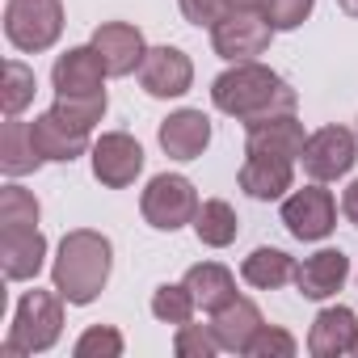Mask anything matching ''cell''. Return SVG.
<instances>
[{"instance_id": "1", "label": "cell", "mask_w": 358, "mask_h": 358, "mask_svg": "<svg viewBox=\"0 0 358 358\" xmlns=\"http://www.w3.org/2000/svg\"><path fill=\"white\" fill-rule=\"evenodd\" d=\"M211 101H215V110H224V114H232L249 127V122H262V118H274V114H291L295 110V89L278 72H270L253 59V64H232L224 76H215Z\"/></svg>"}, {"instance_id": "2", "label": "cell", "mask_w": 358, "mask_h": 358, "mask_svg": "<svg viewBox=\"0 0 358 358\" xmlns=\"http://www.w3.org/2000/svg\"><path fill=\"white\" fill-rule=\"evenodd\" d=\"M110 266H114V245L93 232V228H76L59 241V253H55V266H51V282L55 291L85 308L101 295V287L110 282Z\"/></svg>"}, {"instance_id": "3", "label": "cell", "mask_w": 358, "mask_h": 358, "mask_svg": "<svg viewBox=\"0 0 358 358\" xmlns=\"http://www.w3.org/2000/svg\"><path fill=\"white\" fill-rule=\"evenodd\" d=\"M139 211L143 220L156 228V232H177V228H186L194 224L199 215V194H194V182L182 173H160L148 182L143 199H139Z\"/></svg>"}, {"instance_id": "4", "label": "cell", "mask_w": 358, "mask_h": 358, "mask_svg": "<svg viewBox=\"0 0 358 358\" xmlns=\"http://www.w3.org/2000/svg\"><path fill=\"white\" fill-rule=\"evenodd\" d=\"M5 34L17 51H47L64 34V5L59 0H9L5 5Z\"/></svg>"}, {"instance_id": "5", "label": "cell", "mask_w": 358, "mask_h": 358, "mask_svg": "<svg viewBox=\"0 0 358 358\" xmlns=\"http://www.w3.org/2000/svg\"><path fill=\"white\" fill-rule=\"evenodd\" d=\"M64 333V295L55 291H26L22 303H17V316H13V341L26 350V354H43L59 341Z\"/></svg>"}, {"instance_id": "6", "label": "cell", "mask_w": 358, "mask_h": 358, "mask_svg": "<svg viewBox=\"0 0 358 358\" xmlns=\"http://www.w3.org/2000/svg\"><path fill=\"white\" fill-rule=\"evenodd\" d=\"M270 38H274V26L257 9H232L211 26L215 55H224L228 64H253L257 55L270 51Z\"/></svg>"}, {"instance_id": "7", "label": "cell", "mask_w": 358, "mask_h": 358, "mask_svg": "<svg viewBox=\"0 0 358 358\" xmlns=\"http://www.w3.org/2000/svg\"><path fill=\"white\" fill-rule=\"evenodd\" d=\"M299 160H303V173L312 182H337L358 160V139L345 127H320L316 135H308Z\"/></svg>"}, {"instance_id": "8", "label": "cell", "mask_w": 358, "mask_h": 358, "mask_svg": "<svg viewBox=\"0 0 358 358\" xmlns=\"http://www.w3.org/2000/svg\"><path fill=\"white\" fill-rule=\"evenodd\" d=\"M282 224L295 241H324L337 228V203L320 182L303 186L282 203Z\"/></svg>"}, {"instance_id": "9", "label": "cell", "mask_w": 358, "mask_h": 358, "mask_svg": "<svg viewBox=\"0 0 358 358\" xmlns=\"http://www.w3.org/2000/svg\"><path fill=\"white\" fill-rule=\"evenodd\" d=\"M143 173V148L127 131H106L93 143V177L110 190H127Z\"/></svg>"}, {"instance_id": "10", "label": "cell", "mask_w": 358, "mask_h": 358, "mask_svg": "<svg viewBox=\"0 0 358 358\" xmlns=\"http://www.w3.org/2000/svg\"><path fill=\"white\" fill-rule=\"evenodd\" d=\"M139 85L152 97H182L194 85V64L177 47H152L139 64Z\"/></svg>"}, {"instance_id": "11", "label": "cell", "mask_w": 358, "mask_h": 358, "mask_svg": "<svg viewBox=\"0 0 358 358\" xmlns=\"http://www.w3.org/2000/svg\"><path fill=\"white\" fill-rule=\"evenodd\" d=\"M106 76L110 72H106V64H101V55H97L93 43L64 51L55 59V68H51V80H55V93L59 97H93V93H106L101 89Z\"/></svg>"}, {"instance_id": "12", "label": "cell", "mask_w": 358, "mask_h": 358, "mask_svg": "<svg viewBox=\"0 0 358 358\" xmlns=\"http://www.w3.org/2000/svg\"><path fill=\"white\" fill-rule=\"evenodd\" d=\"M303 122L291 114H274V118H262V122H249V139H245V152L249 156H282V160H299L303 156Z\"/></svg>"}, {"instance_id": "13", "label": "cell", "mask_w": 358, "mask_h": 358, "mask_svg": "<svg viewBox=\"0 0 358 358\" xmlns=\"http://www.w3.org/2000/svg\"><path fill=\"white\" fill-rule=\"evenodd\" d=\"M93 47H97V55H101V64H106L110 76H131L143 64V55H148L143 34L131 22H106V26H97L93 30Z\"/></svg>"}, {"instance_id": "14", "label": "cell", "mask_w": 358, "mask_h": 358, "mask_svg": "<svg viewBox=\"0 0 358 358\" xmlns=\"http://www.w3.org/2000/svg\"><path fill=\"white\" fill-rule=\"evenodd\" d=\"M211 143V118L203 110H177L160 122V148L173 160H199Z\"/></svg>"}, {"instance_id": "15", "label": "cell", "mask_w": 358, "mask_h": 358, "mask_svg": "<svg viewBox=\"0 0 358 358\" xmlns=\"http://www.w3.org/2000/svg\"><path fill=\"white\" fill-rule=\"evenodd\" d=\"M30 127H34V143H38L43 160H64V164H72L76 156H85V152H89V135H93V131H85V127L68 122V118H64V114H55V110L38 114Z\"/></svg>"}, {"instance_id": "16", "label": "cell", "mask_w": 358, "mask_h": 358, "mask_svg": "<svg viewBox=\"0 0 358 358\" xmlns=\"http://www.w3.org/2000/svg\"><path fill=\"white\" fill-rule=\"evenodd\" d=\"M47 257V236L38 228H0V266H5V278L26 282L43 270Z\"/></svg>"}, {"instance_id": "17", "label": "cell", "mask_w": 358, "mask_h": 358, "mask_svg": "<svg viewBox=\"0 0 358 358\" xmlns=\"http://www.w3.org/2000/svg\"><path fill=\"white\" fill-rule=\"evenodd\" d=\"M345 274H350V257L341 249H320L295 266V287L303 299H329L341 291Z\"/></svg>"}, {"instance_id": "18", "label": "cell", "mask_w": 358, "mask_h": 358, "mask_svg": "<svg viewBox=\"0 0 358 358\" xmlns=\"http://www.w3.org/2000/svg\"><path fill=\"white\" fill-rule=\"evenodd\" d=\"M262 324H266V320H262L257 303L245 299V295H236L232 303H224L220 312H211V333H215L220 350H232V354H245L249 341H253V333H257Z\"/></svg>"}, {"instance_id": "19", "label": "cell", "mask_w": 358, "mask_h": 358, "mask_svg": "<svg viewBox=\"0 0 358 358\" xmlns=\"http://www.w3.org/2000/svg\"><path fill=\"white\" fill-rule=\"evenodd\" d=\"M354 337H358V316L337 303V308H324L316 320H312V333H308V350L316 358H341L354 350Z\"/></svg>"}, {"instance_id": "20", "label": "cell", "mask_w": 358, "mask_h": 358, "mask_svg": "<svg viewBox=\"0 0 358 358\" xmlns=\"http://www.w3.org/2000/svg\"><path fill=\"white\" fill-rule=\"evenodd\" d=\"M295 160H282V156H249L241 164V190L257 203H270V199H282L295 182L291 173Z\"/></svg>"}, {"instance_id": "21", "label": "cell", "mask_w": 358, "mask_h": 358, "mask_svg": "<svg viewBox=\"0 0 358 358\" xmlns=\"http://www.w3.org/2000/svg\"><path fill=\"white\" fill-rule=\"evenodd\" d=\"M43 164V152L34 143V127L22 122L17 114H9L5 131H0V169H5L9 177H26Z\"/></svg>"}, {"instance_id": "22", "label": "cell", "mask_w": 358, "mask_h": 358, "mask_svg": "<svg viewBox=\"0 0 358 358\" xmlns=\"http://www.w3.org/2000/svg\"><path fill=\"white\" fill-rule=\"evenodd\" d=\"M182 282L194 291V303L207 308V312H220L224 303L236 299V278H232V270L220 266V262H199V266H190Z\"/></svg>"}, {"instance_id": "23", "label": "cell", "mask_w": 358, "mask_h": 358, "mask_svg": "<svg viewBox=\"0 0 358 358\" xmlns=\"http://www.w3.org/2000/svg\"><path fill=\"white\" fill-rule=\"evenodd\" d=\"M236 232H241V220H236L232 203H224V199H207V203H199L194 236H199L203 245H211V249H228V245L236 241Z\"/></svg>"}, {"instance_id": "24", "label": "cell", "mask_w": 358, "mask_h": 358, "mask_svg": "<svg viewBox=\"0 0 358 358\" xmlns=\"http://www.w3.org/2000/svg\"><path fill=\"white\" fill-rule=\"evenodd\" d=\"M241 274H245V282L257 287V291H278L282 282L295 278V262H291L282 249H266V245H262V249H253V253L245 257Z\"/></svg>"}, {"instance_id": "25", "label": "cell", "mask_w": 358, "mask_h": 358, "mask_svg": "<svg viewBox=\"0 0 358 358\" xmlns=\"http://www.w3.org/2000/svg\"><path fill=\"white\" fill-rule=\"evenodd\" d=\"M194 308L199 303H194V291L186 282H164L152 295V316L164 320V324H186V320H194Z\"/></svg>"}, {"instance_id": "26", "label": "cell", "mask_w": 358, "mask_h": 358, "mask_svg": "<svg viewBox=\"0 0 358 358\" xmlns=\"http://www.w3.org/2000/svg\"><path fill=\"white\" fill-rule=\"evenodd\" d=\"M34 68H26L22 59H9L5 64V85H0V106H5V114H22L30 101H34Z\"/></svg>"}, {"instance_id": "27", "label": "cell", "mask_w": 358, "mask_h": 358, "mask_svg": "<svg viewBox=\"0 0 358 358\" xmlns=\"http://www.w3.org/2000/svg\"><path fill=\"white\" fill-rule=\"evenodd\" d=\"M0 228H38V199L22 186L0 190Z\"/></svg>"}, {"instance_id": "28", "label": "cell", "mask_w": 358, "mask_h": 358, "mask_svg": "<svg viewBox=\"0 0 358 358\" xmlns=\"http://www.w3.org/2000/svg\"><path fill=\"white\" fill-rule=\"evenodd\" d=\"M312 5L316 0H262L257 13L274 26V30H295L312 17Z\"/></svg>"}, {"instance_id": "29", "label": "cell", "mask_w": 358, "mask_h": 358, "mask_svg": "<svg viewBox=\"0 0 358 358\" xmlns=\"http://www.w3.org/2000/svg\"><path fill=\"white\" fill-rule=\"evenodd\" d=\"M122 354V333L114 324H93L76 341V358H118Z\"/></svg>"}, {"instance_id": "30", "label": "cell", "mask_w": 358, "mask_h": 358, "mask_svg": "<svg viewBox=\"0 0 358 358\" xmlns=\"http://www.w3.org/2000/svg\"><path fill=\"white\" fill-rule=\"evenodd\" d=\"M51 110H55V114H64L68 122H76V127L93 131V127L101 122V114H106V93H93V97H59Z\"/></svg>"}, {"instance_id": "31", "label": "cell", "mask_w": 358, "mask_h": 358, "mask_svg": "<svg viewBox=\"0 0 358 358\" xmlns=\"http://www.w3.org/2000/svg\"><path fill=\"white\" fill-rule=\"evenodd\" d=\"M173 350L182 354V358H211L215 350H220V341H215V333H211V324L203 329V324H177V337H173Z\"/></svg>"}, {"instance_id": "32", "label": "cell", "mask_w": 358, "mask_h": 358, "mask_svg": "<svg viewBox=\"0 0 358 358\" xmlns=\"http://www.w3.org/2000/svg\"><path fill=\"white\" fill-rule=\"evenodd\" d=\"M245 354H253V358H291L295 354V337L287 329H278V324H262Z\"/></svg>"}, {"instance_id": "33", "label": "cell", "mask_w": 358, "mask_h": 358, "mask_svg": "<svg viewBox=\"0 0 358 358\" xmlns=\"http://www.w3.org/2000/svg\"><path fill=\"white\" fill-rule=\"evenodd\" d=\"M182 13L194 22V26H215L220 17H228V0H182Z\"/></svg>"}, {"instance_id": "34", "label": "cell", "mask_w": 358, "mask_h": 358, "mask_svg": "<svg viewBox=\"0 0 358 358\" xmlns=\"http://www.w3.org/2000/svg\"><path fill=\"white\" fill-rule=\"evenodd\" d=\"M341 211H345V220L358 228V177L345 186V194H341Z\"/></svg>"}, {"instance_id": "35", "label": "cell", "mask_w": 358, "mask_h": 358, "mask_svg": "<svg viewBox=\"0 0 358 358\" xmlns=\"http://www.w3.org/2000/svg\"><path fill=\"white\" fill-rule=\"evenodd\" d=\"M262 0H228V9H257Z\"/></svg>"}, {"instance_id": "36", "label": "cell", "mask_w": 358, "mask_h": 358, "mask_svg": "<svg viewBox=\"0 0 358 358\" xmlns=\"http://www.w3.org/2000/svg\"><path fill=\"white\" fill-rule=\"evenodd\" d=\"M341 5V13H350V17H358V0H337Z\"/></svg>"}, {"instance_id": "37", "label": "cell", "mask_w": 358, "mask_h": 358, "mask_svg": "<svg viewBox=\"0 0 358 358\" xmlns=\"http://www.w3.org/2000/svg\"><path fill=\"white\" fill-rule=\"evenodd\" d=\"M350 354H358V337H354V350H350Z\"/></svg>"}]
</instances>
